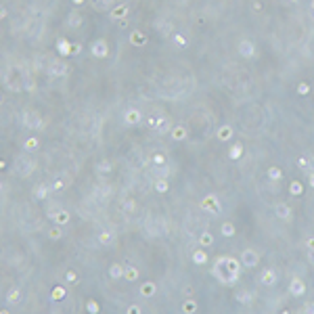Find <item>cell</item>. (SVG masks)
<instances>
[{
    "label": "cell",
    "mask_w": 314,
    "mask_h": 314,
    "mask_svg": "<svg viewBox=\"0 0 314 314\" xmlns=\"http://www.w3.org/2000/svg\"><path fill=\"white\" fill-rule=\"evenodd\" d=\"M201 207H203V209H212L214 214H218V212L222 209V205H220V201L216 199V195H207L205 199H203Z\"/></svg>",
    "instance_id": "obj_1"
},
{
    "label": "cell",
    "mask_w": 314,
    "mask_h": 314,
    "mask_svg": "<svg viewBox=\"0 0 314 314\" xmlns=\"http://www.w3.org/2000/svg\"><path fill=\"white\" fill-rule=\"evenodd\" d=\"M258 253H256V251H253V249H245L243 251V264L245 266H247V268H253V266H256V264H258Z\"/></svg>",
    "instance_id": "obj_2"
},
{
    "label": "cell",
    "mask_w": 314,
    "mask_h": 314,
    "mask_svg": "<svg viewBox=\"0 0 314 314\" xmlns=\"http://www.w3.org/2000/svg\"><path fill=\"white\" fill-rule=\"evenodd\" d=\"M52 220H55L59 226H65V224H69V214H67L65 209H61V212H52Z\"/></svg>",
    "instance_id": "obj_3"
},
{
    "label": "cell",
    "mask_w": 314,
    "mask_h": 314,
    "mask_svg": "<svg viewBox=\"0 0 314 314\" xmlns=\"http://www.w3.org/2000/svg\"><path fill=\"white\" fill-rule=\"evenodd\" d=\"M289 291H291L293 295H304V291H306V285H304L300 279H293V281H291V285H289Z\"/></svg>",
    "instance_id": "obj_4"
},
{
    "label": "cell",
    "mask_w": 314,
    "mask_h": 314,
    "mask_svg": "<svg viewBox=\"0 0 314 314\" xmlns=\"http://www.w3.org/2000/svg\"><path fill=\"white\" fill-rule=\"evenodd\" d=\"M274 212H277V218H281V220H287V218L291 216V209H289V205H285V203H277Z\"/></svg>",
    "instance_id": "obj_5"
},
{
    "label": "cell",
    "mask_w": 314,
    "mask_h": 314,
    "mask_svg": "<svg viewBox=\"0 0 314 314\" xmlns=\"http://www.w3.org/2000/svg\"><path fill=\"white\" fill-rule=\"evenodd\" d=\"M155 291H157V287H155V283H151V281H147V283L140 285V293H142V297H151V295H155Z\"/></svg>",
    "instance_id": "obj_6"
},
{
    "label": "cell",
    "mask_w": 314,
    "mask_h": 314,
    "mask_svg": "<svg viewBox=\"0 0 314 314\" xmlns=\"http://www.w3.org/2000/svg\"><path fill=\"white\" fill-rule=\"evenodd\" d=\"M262 283H264V285H274V283H277V272L272 270V268L264 270L262 272Z\"/></svg>",
    "instance_id": "obj_7"
},
{
    "label": "cell",
    "mask_w": 314,
    "mask_h": 314,
    "mask_svg": "<svg viewBox=\"0 0 314 314\" xmlns=\"http://www.w3.org/2000/svg\"><path fill=\"white\" fill-rule=\"evenodd\" d=\"M124 274H126V268H124V266H119V264H113L111 268H109V277H111L113 281L122 279Z\"/></svg>",
    "instance_id": "obj_8"
},
{
    "label": "cell",
    "mask_w": 314,
    "mask_h": 314,
    "mask_svg": "<svg viewBox=\"0 0 314 314\" xmlns=\"http://www.w3.org/2000/svg\"><path fill=\"white\" fill-rule=\"evenodd\" d=\"M92 55L94 57H107V44H105V42H94Z\"/></svg>",
    "instance_id": "obj_9"
},
{
    "label": "cell",
    "mask_w": 314,
    "mask_h": 314,
    "mask_svg": "<svg viewBox=\"0 0 314 314\" xmlns=\"http://www.w3.org/2000/svg\"><path fill=\"white\" fill-rule=\"evenodd\" d=\"M193 262H195L197 266H203L205 262H207V253L203 249H197V251H193Z\"/></svg>",
    "instance_id": "obj_10"
},
{
    "label": "cell",
    "mask_w": 314,
    "mask_h": 314,
    "mask_svg": "<svg viewBox=\"0 0 314 314\" xmlns=\"http://www.w3.org/2000/svg\"><path fill=\"white\" fill-rule=\"evenodd\" d=\"M220 235H222V237H232V235H235V224L232 222H222Z\"/></svg>",
    "instance_id": "obj_11"
},
{
    "label": "cell",
    "mask_w": 314,
    "mask_h": 314,
    "mask_svg": "<svg viewBox=\"0 0 314 314\" xmlns=\"http://www.w3.org/2000/svg\"><path fill=\"white\" fill-rule=\"evenodd\" d=\"M19 300H21V291L17 289V287H15V289H11V291H8V295H7V302H8V304H17Z\"/></svg>",
    "instance_id": "obj_12"
},
{
    "label": "cell",
    "mask_w": 314,
    "mask_h": 314,
    "mask_svg": "<svg viewBox=\"0 0 314 314\" xmlns=\"http://www.w3.org/2000/svg\"><path fill=\"white\" fill-rule=\"evenodd\" d=\"M138 122H140V113L138 111L132 109V111L126 113V124H138Z\"/></svg>",
    "instance_id": "obj_13"
},
{
    "label": "cell",
    "mask_w": 314,
    "mask_h": 314,
    "mask_svg": "<svg viewBox=\"0 0 314 314\" xmlns=\"http://www.w3.org/2000/svg\"><path fill=\"white\" fill-rule=\"evenodd\" d=\"M167 188H170V182H167L166 178H159V180H155V191H157V193H166Z\"/></svg>",
    "instance_id": "obj_14"
},
{
    "label": "cell",
    "mask_w": 314,
    "mask_h": 314,
    "mask_svg": "<svg viewBox=\"0 0 314 314\" xmlns=\"http://www.w3.org/2000/svg\"><path fill=\"white\" fill-rule=\"evenodd\" d=\"M124 277H126L128 281H130V283H132V281H136V279H138V270H136L134 266H126V274H124Z\"/></svg>",
    "instance_id": "obj_15"
},
{
    "label": "cell",
    "mask_w": 314,
    "mask_h": 314,
    "mask_svg": "<svg viewBox=\"0 0 314 314\" xmlns=\"http://www.w3.org/2000/svg\"><path fill=\"white\" fill-rule=\"evenodd\" d=\"M235 300L241 302V304H249L251 302V293L249 291H239L237 295H235Z\"/></svg>",
    "instance_id": "obj_16"
},
{
    "label": "cell",
    "mask_w": 314,
    "mask_h": 314,
    "mask_svg": "<svg viewBox=\"0 0 314 314\" xmlns=\"http://www.w3.org/2000/svg\"><path fill=\"white\" fill-rule=\"evenodd\" d=\"M199 243H201V247H209V245L214 243V237H212L209 232H203L201 237H199Z\"/></svg>",
    "instance_id": "obj_17"
},
{
    "label": "cell",
    "mask_w": 314,
    "mask_h": 314,
    "mask_svg": "<svg viewBox=\"0 0 314 314\" xmlns=\"http://www.w3.org/2000/svg\"><path fill=\"white\" fill-rule=\"evenodd\" d=\"M241 55H245V57H249V55H253V44H249V42H241Z\"/></svg>",
    "instance_id": "obj_18"
},
{
    "label": "cell",
    "mask_w": 314,
    "mask_h": 314,
    "mask_svg": "<svg viewBox=\"0 0 314 314\" xmlns=\"http://www.w3.org/2000/svg\"><path fill=\"white\" fill-rule=\"evenodd\" d=\"M195 310H197V304L193 300H187L182 304V312H195Z\"/></svg>",
    "instance_id": "obj_19"
},
{
    "label": "cell",
    "mask_w": 314,
    "mask_h": 314,
    "mask_svg": "<svg viewBox=\"0 0 314 314\" xmlns=\"http://www.w3.org/2000/svg\"><path fill=\"white\" fill-rule=\"evenodd\" d=\"M218 138H220V140L230 138V128H222V130H218Z\"/></svg>",
    "instance_id": "obj_20"
},
{
    "label": "cell",
    "mask_w": 314,
    "mask_h": 314,
    "mask_svg": "<svg viewBox=\"0 0 314 314\" xmlns=\"http://www.w3.org/2000/svg\"><path fill=\"white\" fill-rule=\"evenodd\" d=\"M172 138H174V140H182V138H184V128H176L174 132H172Z\"/></svg>",
    "instance_id": "obj_21"
},
{
    "label": "cell",
    "mask_w": 314,
    "mask_h": 314,
    "mask_svg": "<svg viewBox=\"0 0 314 314\" xmlns=\"http://www.w3.org/2000/svg\"><path fill=\"white\" fill-rule=\"evenodd\" d=\"M111 239H113V235H111V232H107V230H105V232H101V235H98V241H101V243H109Z\"/></svg>",
    "instance_id": "obj_22"
},
{
    "label": "cell",
    "mask_w": 314,
    "mask_h": 314,
    "mask_svg": "<svg viewBox=\"0 0 314 314\" xmlns=\"http://www.w3.org/2000/svg\"><path fill=\"white\" fill-rule=\"evenodd\" d=\"M241 153H243V149H241L239 145L230 149V157H232V159H237V157H241Z\"/></svg>",
    "instance_id": "obj_23"
},
{
    "label": "cell",
    "mask_w": 314,
    "mask_h": 314,
    "mask_svg": "<svg viewBox=\"0 0 314 314\" xmlns=\"http://www.w3.org/2000/svg\"><path fill=\"white\" fill-rule=\"evenodd\" d=\"M291 193H293V195H300V193H302V184H300V182H293V184H291Z\"/></svg>",
    "instance_id": "obj_24"
},
{
    "label": "cell",
    "mask_w": 314,
    "mask_h": 314,
    "mask_svg": "<svg viewBox=\"0 0 314 314\" xmlns=\"http://www.w3.org/2000/svg\"><path fill=\"white\" fill-rule=\"evenodd\" d=\"M46 193H48V188H46V187H40V188H38V193H36V197H38V199H44V197H46Z\"/></svg>",
    "instance_id": "obj_25"
},
{
    "label": "cell",
    "mask_w": 314,
    "mask_h": 314,
    "mask_svg": "<svg viewBox=\"0 0 314 314\" xmlns=\"http://www.w3.org/2000/svg\"><path fill=\"white\" fill-rule=\"evenodd\" d=\"M61 235H63V232H61L59 228H52V230H50V239H61Z\"/></svg>",
    "instance_id": "obj_26"
},
{
    "label": "cell",
    "mask_w": 314,
    "mask_h": 314,
    "mask_svg": "<svg viewBox=\"0 0 314 314\" xmlns=\"http://www.w3.org/2000/svg\"><path fill=\"white\" fill-rule=\"evenodd\" d=\"M34 147H38V140L36 138H29L27 142H25V149H34Z\"/></svg>",
    "instance_id": "obj_27"
},
{
    "label": "cell",
    "mask_w": 314,
    "mask_h": 314,
    "mask_svg": "<svg viewBox=\"0 0 314 314\" xmlns=\"http://www.w3.org/2000/svg\"><path fill=\"white\" fill-rule=\"evenodd\" d=\"M136 42H142V36H140V32H134V34H132V44H136Z\"/></svg>",
    "instance_id": "obj_28"
},
{
    "label": "cell",
    "mask_w": 314,
    "mask_h": 314,
    "mask_svg": "<svg viewBox=\"0 0 314 314\" xmlns=\"http://www.w3.org/2000/svg\"><path fill=\"white\" fill-rule=\"evenodd\" d=\"M65 279H67V283H73V281H76V272H67Z\"/></svg>",
    "instance_id": "obj_29"
},
{
    "label": "cell",
    "mask_w": 314,
    "mask_h": 314,
    "mask_svg": "<svg viewBox=\"0 0 314 314\" xmlns=\"http://www.w3.org/2000/svg\"><path fill=\"white\" fill-rule=\"evenodd\" d=\"M268 174H270L272 178H279V170H270V172H268Z\"/></svg>",
    "instance_id": "obj_30"
},
{
    "label": "cell",
    "mask_w": 314,
    "mask_h": 314,
    "mask_svg": "<svg viewBox=\"0 0 314 314\" xmlns=\"http://www.w3.org/2000/svg\"><path fill=\"white\" fill-rule=\"evenodd\" d=\"M176 42H178V44H187V40H184V38H180V36H176Z\"/></svg>",
    "instance_id": "obj_31"
},
{
    "label": "cell",
    "mask_w": 314,
    "mask_h": 314,
    "mask_svg": "<svg viewBox=\"0 0 314 314\" xmlns=\"http://www.w3.org/2000/svg\"><path fill=\"white\" fill-rule=\"evenodd\" d=\"M88 308H90V312H97V304H92V302H90V304H88Z\"/></svg>",
    "instance_id": "obj_32"
},
{
    "label": "cell",
    "mask_w": 314,
    "mask_h": 314,
    "mask_svg": "<svg viewBox=\"0 0 314 314\" xmlns=\"http://www.w3.org/2000/svg\"><path fill=\"white\" fill-rule=\"evenodd\" d=\"M312 187H314V176H312Z\"/></svg>",
    "instance_id": "obj_33"
}]
</instances>
